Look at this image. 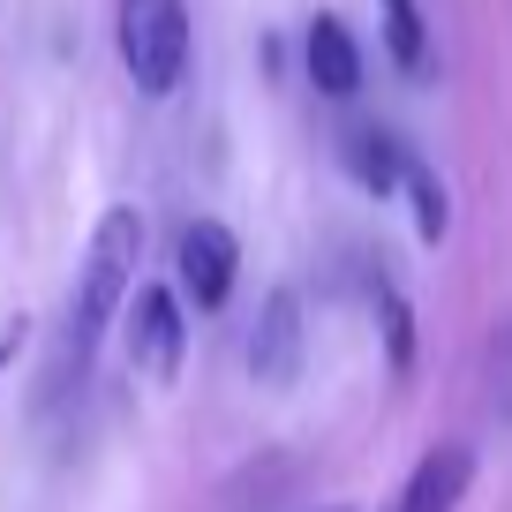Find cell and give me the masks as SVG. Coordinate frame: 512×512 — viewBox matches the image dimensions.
I'll return each mask as SVG.
<instances>
[{
    "label": "cell",
    "instance_id": "cell-7",
    "mask_svg": "<svg viewBox=\"0 0 512 512\" xmlns=\"http://www.w3.org/2000/svg\"><path fill=\"white\" fill-rule=\"evenodd\" d=\"M309 83H317L324 98H354L362 91V46H354V31L339 16H317L309 23Z\"/></svg>",
    "mask_w": 512,
    "mask_h": 512
},
{
    "label": "cell",
    "instance_id": "cell-10",
    "mask_svg": "<svg viewBox=\"0 0 512 512\" xmlns=\"http://www.w3.org/2000/svg\"><path fill=\"white\" fill-rule=\"evenodd\" d=\"M377 324H384V354H392V377L415 369V309H407L400 287H384L377 279Z\"/></svg>",
    "mask_w": 512,
    "mask_h": 512
},
{
    "label": "cell",
    "instance_id": "cell-1",
    "mask_svg": "<svg viewBox=\"0 0 512 512\" xmlns=\"http://www.w3.org/2000/svg\"><path fill=\"white\" fill-rule=\"evenodd\" d=\"M136 264H144V211L113 204L91 226V249L76 264V287H68V324H61V377H83L98 354V339L121 324L128 294H136Z\"/></svg>",
    "mask_w": 512,
    "mask_h": 512
},
{
    "label": "cell",
    "instance_id": "cell-5",
    "mask_svg": "<svg viewBox=\"0 0 512 512\" xmlns=\"http://www.w3.org/2000/svg\"><path fill=\"white\" fill-rule=\"evenodd\" d=\"M302 347H309V324H302V294L294 287H272L264 309H256V332H249V377L287 392L302 377Z\"/></svg>",
    "mask_w": 512,
    "mask_h": 512
},
{
    "label": "cell",
    "instance_id": "cell-2",
    "mask_svg": "<svg viewBox=\"0 0 512 512\" xmlns=\"http://www.w3.org/2000/svg\"><path fill=\"white\" fill-rule=\"evenodd\" d=\"M113 46H121V68L144 98H174L189 83V0H121L113 8Z\"/></svg>",
    "mask_w": 512,
    "mask_h": 512
},
{
    "label": "cell",
    "instance_id": "cell-11",
    "mask_svg": "<svg viewBox=\"0 0 512 512\" xmlns=\"http://www.w3.org/2000/svg\"><path fill=\"white\" fill-rule=\"evenodd\" d=\"M407 196H415V234L422 241H445L452 234V196L430 166H407Z\"/></svg>",
    "mask_w": 512,
    "mask_h": 512
},
{
    "label": "cell",
    "instance_id": "cell-12",
    "mask_svg": "<svg viewBox=\"0 0 512 512\" xmlns=\"http://www.w3.org/2000/svg\"><path fill=\"white\" fill-rule=\"evenodd\" d=\"M16 347H23V332H0V369L16 362Z\"/></svg>",
    "mask_w": 512,
    "mask_h": 512
},
{
    "label": "cell",
    "instance_id": "cell-3",
    "mask_svg": "<svg viewBox=\"0 0 512 512\" xmlns=\"http://www.w3.org/2000/svg\"><path fill=\"white\" fill-rule=\"evenodd\" d=\"M121 339H128V369L151 384H174L181 377V354H189V309H181L174 287H136L121 309Z\"/></svg>",
    "mask_w": 512,
    "mask_h": 512
},
{
    "label": "cell",
    "instance_id": "cell-9",
    "mask_svg": "<svg viewBox=\"0 0 512 512\" xmlns=\"http://www.w3.org/2000/svg\"><path fill=\"white\" fill-rule=\"evenodd\" d=\"M384 53L400 61V76H430V23H422V0H384Z\"/></svg>",
    "mask_w": 512,
    "mask_h": 512
},
{
    "label": "cell",
    "instance_id": "cell-8",
    "mask_svg": "<svg viewBox=\"0 0 512 512\" xmlns=\"http://www.w3.org/2000/svg\"><path fill=\"white\" fill-rule=\"evenodd\" d=\"M407 151H400V136H384V128H354L347 136V174L362 181L369 196H392V189H407Z\"/></svg>",
    "mask_w": 512,
    "mask_h": 512
},
{
    "label": "cell",
    "instance_id": "cell-4",
    "mask_svg": "<svg viewBox=\"0 0 512 512\" xmlns=\"http://www.w3.org/2000/svg\"><path fill=\"white\" fill-rule=\"evenodd\" d=\"M241 279V234L226 219H189L174 241V294L189 309H226Z\"/></svg>",
    "mask_w": 512,
    "mask_h": 512
},
{
    "label": "cell",
    "instance_id": "cell-6",
    "mask_svg": "<svg viewBox=\"0 0 512 512\" xmlns=\"http://www.w3.org/2000/svg\"><path fill=\"white\" fill-rule=\"evenodd\" d=\"M467 482H475V445L445 437V445H430L415 460V475H407V490L392 497V512H460Z\"/></svg>",
    "mask_w": 512,
    "mask_h": 512
}]
</instances>
